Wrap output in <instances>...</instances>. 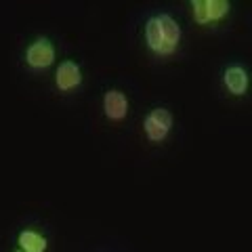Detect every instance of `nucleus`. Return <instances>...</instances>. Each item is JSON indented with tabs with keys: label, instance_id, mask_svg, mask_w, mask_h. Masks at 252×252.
Listing matches in <instances>:
<instances>
[{
	"label": "nucleus",
	"instance_id": "1",
	"mask_svg": "<svg viewBox=\"0 0 252 252\" xmlns=\"http://www.w3.org/2000/svg\"><path fill=\"white\" fill-rule=\"evenodd\" d=\"M143 38L147 51L156 57H170L175 55L183 40V28L170 13L149 15L143 26Z\"/></svg>",
	"mask_w": 252,
	"mask_h": 252
},
{
	"label": "nucleus",
	"instance_id": "2",
	"mask_svg": "<svg viewBox=\"0 0 252 252\" xmlns=\"http://www.w3.org/2000/svg\"><path fill=\"white\" fill-rule=\"evenodd\" d=\"M175 126V116L168 107H154L149 109L143 118V132L149 143H164L172 132Z\"/></svg>",
	"mask_w": 252,
	"mask_h": 252
},
{
	"label": "nucleus",
	"instance_id": "3",
	"mask_svg": "<svg viewBox=\"0 0 252 252\" xmlns=\"http://www.w3.org/2000/svg\"><path fill=\"white\" fill-rule=\"evenodd\" d=\"M191 17L200 26H215L231 15L229 0H191Z\"/></svg>",
	"mask_w": 252,
	"mask_h": 252
},
{
	"label": "nucleus",
	"instance_id": "4",
	"mask_svg": "<svg viewBox=\"0 0 252 252\" xmlns=\"http://www.w3.org/2000/svg\"><path fill=\"white\" fill-rule=\"evenodd\" d=\"M55 44L51 42V38L46 36H40L36 38V40H32L26 51H23V59H26V65L30 69H34V72H40V69H46L51 67L55 63Z\"/></svg>",
	"mask_w": 252,
	"mask_h": 252
},
{
	"label": "nucleus",
	"instance_id": "5",
	"mask_svg": "<svg viewBox=\"0 0 252 252\" xmlns=\"http://www.w3.org/2000/svg\"><path fill=\"white\" fill-rule=\"evenodd\" d=\"M82 80H84L82 67L72 59L61 61L57 69H55V86H57L59 93H72L76 89H80Z\"/></svg>",
	"mask_w": 252,
	"mask_h": 252
},
{
	"label": "nucleus",
	"instance_id": "6",
	"mask_svg": "<svg viewBox=\"0 0 252 252\" xmlns=\"http://www.w3.org/2000/svg\"><path fill=\"white\" fill-rule=\"evenodd\" d=\"M101 107H103V116L109 122H122L128 116V97L120 89H107L101 99Z\"/></svg>",
	"mask_w": 252,
	"mask_h": 252
},
{
	"label": "nucleus",
	"instance_id": "7",
	"mask_svg": "<svg viewBox=\"0 0 252 252\" xmlns=\"http://www.w3.org/2000/svg\"><path fill=\"white\" fill-rule=\"evenodd\" d=\"M223 86L233 97H244L250 89V74L240 63H231L223 69Z\"/></svg>",
	"mask_w": 252,
	"mask_h": 252
},
{
	"label": "nucleus",
	"instance_id": "8",
	"mask_svg": "<svg viewBox=\"0 0 252 252\" xmlns=\"http://www.w3.org/2000/svg\"><path fill=\"white\" fill-rule=\"evenodd\" d=\"M17 246L23 252H46L49 250V240L36 229H21L17 233Z\"/></svg>",
	"mask_w": 252,
	"mask_h": 252
},
{
	"label": "nucleus",
	"instance_id": "9",
	"mask_svg": "<svg viewBox=\"0 0 252 252\" xmlns=\"http://www.w3.org/2000/svg\"><path fill=\"white\" fill-rule=\"evenodd\" d=\"M13 252H23V250H19V248H17V250H13Z\"/></svg>",
	"mask_w": 252,
	"mask_h": 252
}]
</instances>
